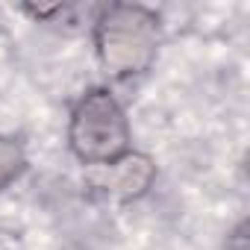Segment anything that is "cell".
<instances>
[{
    "instance_id": "cell-3",
    "label": "cell",
    "mask_w": 250,
    "mask_h": 250,
    "mask_svg": "<svg viewBox=\"0 0 250 250\" xmlns=\"http://www.w3.org/2000/svg\"><path fill=\"white\" fill-rule=\"evenodd\" d=\"M156 177H159V168H156V159L139 147L127 150L121 159H115L112 165L103 168V188H106V197L121 203V206H130V203H139L145 200L153 186H156Z\"/></svg>"
},
{
    "instance_id": "cell-4",
    "label": "cell",
    "mask_w": 250,
    "mask_h": 250,
    "mask_svg": "<svg viewBox=\"0 0 250 250\" xmlns=\"http://www.w3.org/2000/svg\"><path fill=\"white\" fill-rule=\"evenodd\" d=\"M27 171H30L27 145L12 133H0V194H6L15 183H21Z\"/></svg>"
},
{
    "instance_id": "cell-2",
    "label": "cell",
    "mask_w": 250,
    "mask_h": 250,
    "mask_svg": "<svg viewBox=\"0 0 250 250\" xmlns=\"http://www.w3.org/2000/svg\"><path fill=\"white\" fill-rule=\"evenodd\" d=\"M65 142L83 168L97 171L136 147L127 106L112 91V85H91L74 100L68 112Z\"/></svg>"
},
{
    "instance_id": "cell-1",
    "label": "cell",
    "mask_w": 250,
    "mask_h": 250,
    "mask_svg": "<svg viewBox=\"0 0 250 250\" xmlns=\"http://www.w3.org/2000/svg\"><path fill=\"white\" fill-rule=\"evenodd\" d=\"M162 15L147 3H106L91 21L97 68L109 83L145 77L162 50Z\"/></svg>"
}]
</instances>
